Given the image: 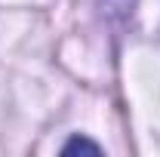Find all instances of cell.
I'll return each instance as SVG.
<instances>
[{"mask_svg": "<svg viewBox=\"0 0 160 157\" xmlns=\"http://www.w3.org/2000/svg\"><path fill=\"white\" fill-rule=\"evenodd\" d=\"M74 151H89V154H99L102 148L96 142H89V139H71L68 145H65V154H74Z\"/></svg>", "mask_w": 160, "mask_h": 157, "instance_id": "1", "label": "cell"}]
</instances>
